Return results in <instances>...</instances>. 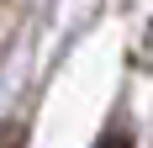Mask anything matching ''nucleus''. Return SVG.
I'll return each instance as SVG.
<instances>
[{"label":"nucleus","instance_id":"f257e3e1","mask_svg":"<svg viewBox=\"0 0 153 148\" xmlns=\"http://www.w3.org/2000/svg\"><path fill=\"white\" fill-rule=\"evenodd\" d=\"M0 148H27V122H0Z\"/></svg>","mask_w":153,"mask_h":148},{"label":"nucleus","instance_id":"f03ea898","mask_svg":"<svg viewBox=\"0 0 153 148\" xmlns=\"http://www.w3.org/2000/svg\"><path fill=\"white\" fill-rule=\"evenodd\" d=\"M95 148H132V138H127L122 127H116V132H106V138H100V143H95Z\"/></svg>","mask_w":153,"mask_h":148}]
</instances>
